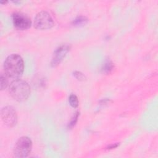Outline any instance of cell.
Wrapping results in <instances>:
<instances>
[{
    "label": "cell",
    "mask_w": 158,
    "mask_h": 158,
    "mask_svg": "<svg viewBox=\"0 0 158 158\" xmlns=\"http://www.w3.org/2000/svg\"><path fill=\"white\" fill-rule=\"evenodd\" d=\"M32 148V141L27 136L20 137L16 142L13 151L14 157H26L30 153Z\"/></svg>",
    "instance_id": "3"
},
{
    "label": "cell",
    "mask_w": 158,
    "mask_h": 158,
    "mask_svg": "<svg viewBox=\"0 0 158 158\" xmlns=\"http://www.w3.org/2000/svg\"><path fill=\"white\" fill-rule=\"evenodd\" d=\"M1 117L2 122L9 127H14L17 122V115L14 108L7 106L1 109Z\"/></svg>",
    "instance_id": "5"
},
{
    "label": "cell",
    "mask_w": 158,
    "mask_h": 158,
    "mask_svg": "<svg viewBox=\"0 0 158 158\" xmlns=\"http://www.w3.org/2000/svg\"><path fill=\"white\" fill-rule=\"evenodd\" d=\"M78 115H79V112H76L75 113V114L73 115V117L72 118L70 122L68 124V127L69 128H72V127H73L75 125V123H77V121L78 120Z\"/></svg>",
    "instance_id": "13"
},
{
    "label": "cell",
    "mask_w": 158,
    "mask_h": 158,
    "mask_svg": "<svg viewBox=\"0 0 158 158\" xmlns=\"http://www.w3.org/2000/svg\"><path fill=\"white\" fill-rule=\"evenodd\" d=\"M118 146V143L112 144L108 146L107 147V149H114V148H117Z\"/></svg>",
    "instance_id": "14"
},
{
    "label": "cell",
    "mask_w": 158,
    "mask_h": 158,
    "mask_svg": "<svg viewBox=\"0 0 158 158\" xmlns=\"http://www.w3.org/2000/svg\"><path fill=\"white\" fill-rule=\"evenodd\" d=\"M7 75L5 74H1V77H0V80H1V89L3 90L8 85V80L7 78Z\"/></svg>",
    "instance_id": "11"
},
{
    "label": "cell",
    "mask_w": 158,
    "mask_h": 158,
    "mask_svg": "<svg viewBox=\"0 0 158 158\" xmlns=\"http://www.w3.org/2000/svg\"><path fill=\"white\" fill-rule=\"evenodd\" d=\"M7 1H1V2H0L1 4H6V3H7Z\"/></svg>",
    "instance_id": "15"
},
{
    "label": "cell",
    "mask_w": 158,
    "mask_h": 158,
    "mask_svg": "<svg viewBox=\"0 0 158 158\" xmlns=\"http://www.w3.org/2000/svg\"><path fill=\"white\" fill-rule=\"evenodd\" d=\"M70 49V46L68 44H62L59 46L53 53L51 65L54 67L57 66L62 61Z\"/></svg>",
    "instance_id": "7"
},
{
    "label": "cell",
    "mask_w": 158,
    "mask_h": 158,
    "mask_svg": "<svg viewBox=\"0 0 158 158\" xmlns=\"http://www.w3.org/2000/svg\"><path fill=\"white\" fill-rule=\"evenodd\" d=\"M9 92L12 98L19 102L26 101L30 94V87L27 82L21 79H15L9 88Z\"/></svg>",
    "instance_id": "2"
},
{
    "label": "cell",
    "mask_w": 158,
    "mask_h": 158,
    "mask_svg": "<svg viewBox=\"0 0 158 158\" xmlns=\"http://www.w3.org/2000/svg\"><path fill=\"white\" fill-rule=\"evenodd\" d=\"M114 65L110 59H107L104 62L102 67V71L105 73H109L114 69Z\"/></svg>",
    "instance_id": "8"
},
{
    "label": "cell",
    "mask_w": 158,
    "mask_h": 158,
    "mask_svg": "<svg viewBox=\"0 0 158 158\" xmlns=\"http://www.w3.org/2000/svg\"><path fill=\"white\" fill-rule=\"evenodd\" d=\"M69 101L72 107L76 108L78 106V99L75 94H71L69 97Z\"/></svg>",
    "instance_id": "10"
},
{
    "label": "cell",
    "mask_w": 158,
    "mask_h": 158,
    "mask_svg": "<svg viewBox=\"0 0 158 158\" xmlns=\"http://www.w3.org/2000/svg\"><path fill=\"white\" fill-rule=\"evenodd\" d=\"M24 62L20 56L12 54L9 56L4 62L5 74L10 78L17 79L23 73Z\"/></svg>",
    "instance_id": "1"
},
{
    "label": "cell",
    "mask_w": 158,
    "mask_h": 158,
    "mask_svg": "<svg viewBox=\"0 0 158 158\" xmlns=\"http://www.w3.org/2000/svg\"><path fill=\"white\" fill-rule=\"evenodd\" d=\"M87 21H88V19L86 17L79 16V17H77L73 21L72 23L75 26H80V25H83L85 23H86Z\"/></svg>",
    "instance_id": "9"
},
{
    "label": "cell",
    "mask_w": 158,
    "mask_h": 158,
    "mask_svg": "<svg viewBox=\"0 0 158 158\" xmlns=\"http://www.w3.org/2000/svg\"><path fill=\"white\" fill-rule=\"evenodd\" d=\"M54 25L51 15L46 11L38 12L34 19V27L38 30H47L52 28Z\"/></svg>",
    "instance_id": "4"
},
{
    "label": "cell",
    "mask_w": 158,
    "mask_h": 158,
    "mask_svg": "<svg viewBox=\"0 0 158 158\" xmlns=\"http://www.w3.org/2000/svg\"><path fill=\"white\" fill-rule=\"evenodd\" d=\"M12 22L14 27L19 30H27L31 25L30 18L20 12H15L13 14Z\"/></svg>",
    "instance_id": "6"
},
{
    "label": "cell",
    "mask_w": 158,
    "mask_h": 158,
    "mask_svg": "<svg viewBox=\"0 0 158 158\" xmlns=\"http://www.w3.org/2000/svg\"><path fill=\"white\" fill-rule=\"evenodd\" d=\"M73 75L79 81H85L86 79V76L82 72L79 71H75L73 73Z\"/></svg>",
    "instance_id": "12"
}]
</instances>
